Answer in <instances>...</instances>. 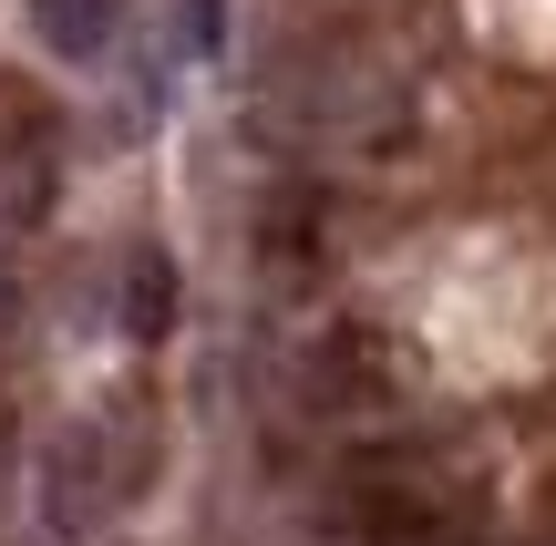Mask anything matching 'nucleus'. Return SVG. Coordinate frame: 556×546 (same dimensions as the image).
Masks as SVG:
<instances>
[{
    "instance_id": "3",
    "label": "nucleus",
    "mask_w": 556,
    "mask_h": 546,
    "mask_svg": "<svg viewBox=\"0 0 556 546\" xmlns=\"http://www.w3.org/2000/svg\"><path fill=\"white\" fill-rule=\"evenodd\" d=\"M41 41L52 52H103V31H114V0H31Z\"/></svg>"
},
{
    "instance_id": "1",
    "label": "nucleus",
    "mask_w": 556,
    "mask_h": 546,
    "mask_svg": "<svg viewBox=\"0 0 556 546\" xmlns=\"http://www.w3.org/2000/svg\"><path fill=\"white\" fill-rule=\"evenodd\" d=\"M381 392V361L361 330H330V341L309 351V403H371Z\"/></svg>"
},
{
    "instance_id": "2",
    "label": "nucleus",
    "mask_w": 556,
    "mask_h": 546,
    "mask_svg": "<svg viewBox=\"0 0 556 546\" xmlns=\"http://www.w3.org/2000/svg\"><path fill=\"white\" fill-rule=\"evenodd\" d=\"M124 330H135V341H165V330H176V268H165L155 247L124 268Z\"/></svg>"
}]
</instances>
